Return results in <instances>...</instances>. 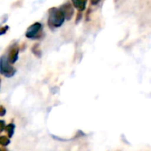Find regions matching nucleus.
<instances>
[{"instance_id":"1","label":"nucleus","mask_w":151,"mask_h":151,"mask_svg":"<svg viewBox=\"0 0 151 151\" xmlns=\"http://www.w3.org/2000/svg\"><path fill=\"white\" fill-rule=\"evenodd\" d=\"M65 21V16L60 8L52 7L49 10L48 25L51 29H56L60 27Z\"/></svg>"},{"instance_id":"2","label":"nucleus","mask_w":151,"mask_h":151,"mask_svg":"<svg viewBox=\"0 0 151 151\" xmlns=\"http://www.w3.org/2000/svg\"><path fill=\"white\" fill-rule=\"evenodd\" d=\"M0 73L6 78H11L15 74V69L14 68L13 65L8 61L6 54H4L0 58Z\"/></svg>"},{"instance_id":"3","label":"nucleus","mask_w":151,"mask_h":151,"mask_svg":"<svg viewBox=\"0 0 151 151\" xmlns=\"http://www.w3.org/2000/svg\"><path fill=\"white\" fill-rule=\"evenodd\" d=\"M42 29H43V25L40 22H35L28 29L26 32V37L30 39L41 38L43 36Z\"/></svg>"},{"instance_id":"4","label":"nucleus","mask_w":151,"mask_h":151,"mask_svg":"<svg viewBox=\"0 0 151 151\" xmlns=\"http://www.w3.org/2000/svg\"><path fill=\"white\" fill-rule=\"evenodd\" d=\"M7 57L8 61L11 64H14L17 60H18V55H19V46L16 44L12 45L7 52V54H6Z\"/></svg>"},{"instance_id":"5","label":"nucleus","mask_w":151,"mask_h":151,"mask_svg":"<svg viewBox=\"0 0 151 151\" xmlns=\"http://www.w3.org/2000/svg\"><path fill=\"white\" fill-rule=\"evenodd\" d=\"M60 10L62 11V13L65 16V19H67V20H69L72 17V15L74 14V9H73V6H71L70 3L64 4L60 7Z\"/></svg>"},{"instance_id":"6","label":"nucleus","mask_w":151,"mask_h":151,"mask_svg":"<svg viewBox=\"0 0 151 151\" xmlns=\"http://www.w3.org/2000/svg\"><path fill=\"white\" fill-rule=\"evenodd\" d=\"M73 6L77 8L78 11L82 12L86 9L87 0H71Z\"/></svg>"},{"instance_id":"7","label":"nucleus","mask_w":151,"mask_h":151,"mask_svg":"<svg viewBox=\"0 0 151 151\" xmlns=\"http://www.w3.org/2000/svg\"><path fill=\"white\" fill-rule=\"evenodd\" d=\"M9 142H10L9 139L7 137H6V136H2L1 138H0V145H1V146L5 147V146L8 145Z\"/></svg>"},{"instance_id":"8","label":"nucleus","mask_w":151,"mask_h":151,"mask_svg":"<svg viewBox=\"0 0 151 151\" xmlns=\"http://www.w3.org/2000/svg\"><path fill=\"white\" fill-rule=\"evenodd\" d=\"M14 125L13 124L7 125L6 127V131H7V133H8V136L9 137H12L13 133H14Z\"/></svg>"},{"instance_id":"9","label":"nucleus","mask_w":151,"mask_h":151,"mask_svg":"<svg viewBox=\"0 0 151 151\" xmlns=\"http://www.w3.org/2000/svg\"><path fill=\"white\" fill-rule=\"evenodd\" d=\"M8 29V27L7 26H5V27H0V35H4Z\"/></svg>"},{"instance_id":"10","label":"nucleus","mask_w":151,"mask_h":151,"mask_svg":"<svg viewBox=\"0 0 151 151\" xmlns=\"http://www.w3.org/2000/svg\"><path fill=\"white\" fill-rule=\"evenodd\" d=\"M99 1H100V0H91V2H92V4H93V5H96V4H98V3H99Z\"/></svg>"},{"instance_id":"11","label":"nucleus","mask_w":151,"mask_h":151,"mask_svg":"<svg viewBox=\"0 0 151 151\" xmlns=\"http://www.w3.org/2000/svg\"><path fill=\"white\" fill-rule=\"evenodd\" d=\"M0 151H7V150L4 147H0Z\"/></svg>"},{"instance_id":"12","label":"nucleus","mask_w":151,"mask_h":151,"mask_svg":"<svg viewBox=\"0 0 151 151\" xmlns=\"http://www.w3.org/2000/svg\"><path fill=\"white\" fill-rule=\"evenodd\" d=\"M0 84H1V79H0Z\"/></svg>"}]
</instances>
